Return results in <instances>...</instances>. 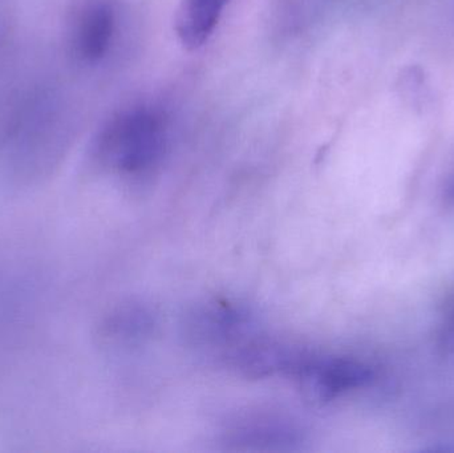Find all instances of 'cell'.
<instances>
[{"label": "cell", "mask_w": 454, "mask_h": 453, "mask_svg": "<svg viewBox=\"0 0 454 453\" xmlns=\"http://www.w3.org/2000/svg\"><path fill=\"white\" fill-rule=\"evenodd\" d=\"M445 197H447L448 201L452 202L454 205V176L448 181L447 189H445Z\"/></svg>", "instance_id": "8"}, {"label": "cell", "mask_w": 454, "mask_h": 453, "mask_svg": "<svg viewBox=\"0 0 454 453\" xmlns=\"http://www.w3.org/2000/svg\"><path fill=\"white\" fill-rule=\"evenodd\" d=\"M303 441L295 422L271 415L235 420L225 433V443L239 451H293Z\"/></svg>", "instance_id": "3"}, {"label": "cell", "mask_w": 454, "mask_h": 453, "mask_svg": "<svg viewBox=\"0 0 454 453\" xmlns=\"http://www.w3.org/2000/svg\"><path fill=\"white\" fill-rule=\"evenodd\" d=\"M375 377L372 367L347 356H314L301 354L291 378L301 386L307 398L330 402L349 391L359 390Z\"/></svg>", "instance_id": "2"}, {"label": "cell", "mask_w": 454, "mask_h": 453, "mask_svg": "<svg viewBox=\"0 0 454 453\" xmlns=\"http://www.w3.org/2000/svg\"><path fill=\"white\" fill-rule=\"evenodd\" d=\"M117 15L108 0H92L77 16L74 28L76 55L88 63L106 58L116 36Z\"/></svg>", "instance_id": "4"}, {"label": "cell", "mask_w": 454, "mask_h": 453, "mask_svg": "<svg viewBox=\"0 0 454 453\" xmlns=\"http://www.w3.org/2000/svg\"><path fill=\"white\" fill-rule=\"evenodd\" d=\"M153 326V316L148 309L138 305H127L114 311L106 324V335L109 340L132 343L146 337Z\"/></svg>", "instance_id": "6"}, {"label": "cell", "mask_w": 454, "mask_h": 453, "mask_svg": "<svg viewBox=\"0 0 454 453\" xmlns=\"http://www.w3.org/2000/svg\"><path fill=\"white\" fill-rule=\"evenodd\" d=\"M230 0H181L175 29L184 47L197 50L210 39Z\"/></svg>", "instance_id": "5"}, {"label": "cell", "mask_w": 454, "mask_h": 453, "mask_svg": "<svg viewBox=\"0 0 454 453\" xmlns=\"http://www.w3.org/2000/svg\"><path fill=\"white\" fill-rule=\"evenodd\" d=\"M168 122L161 111L133 106L117 114L98 137V159L104 167L124 176H143L161 161L167 149Z\"/></svg>", "instance_id": "1"}, {"label": "cell", "mask_w": 454, "mask_h": 453, "mask_svg": "<svg viewBox=\"0 0 454 453\" xmlns=\"http://www.w3.org/2000/svg\"><path fill=\"white\" fill-rule=\"evenodd\" d=\"M445 326H447L448 337L454 345V300L450 303V309H448Z\"/></svg>", "instance_id": "7"}]
</instances>
